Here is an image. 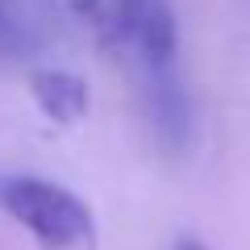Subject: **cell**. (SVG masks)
Segmentation results:
<instances>
[{
    "label": "cell",
    "mask_w": 250,
    "mask_h": 250,
    "mask_svg": "<svg viewBox=\"0 0 250 250\" xmlns=\"http://www.w3.org/2000/svg\"><path fill=\"white\" fill-rule=\"evenodd\" d=\"M80 25L134 80L163 146H184L192 96L179 71V21L171 0H67Z\"/></svg>",
    "instance_id": "obj_1"
},
{
    "label": "cell",
    "mask_w": 250,
    "mask_h": 250,
    "mask_svg": "<svg viewBox=\"0 0 250 250\" xmlns=\"http://www.w3.org/2000/svg\"><path fill=\"white\" fill-rule=\"evenodd\" d=\"M0 213L29 229L46 250H96V217L88 200L42 171L0 167Z\"/></svg>",
    "instance_id": "obj_2"
},
{
    "label": "cell",
    "mask_w": 250,
    "mask_h": 250,
    "mask_svg": "<svg viewBox=\"0 0 250 250\" xmlns=\"http://www.w3.org/2000/svg\"><path fill=\"white\" fill-rule=\"evenodd\" d=\"M29 88H34L38 104L50 117H59V121H71V117H80L83 108H88V88H83L71 71H62V67L38 71L34 80H29Z\"/></svg>",
    "instance_id": "obj_3"
},
{
    "label": "cell",
    "mask_w": 250,
    "mask_h": 250,
    "mask_svg": "<svg viewBox=\"0 0 250 250\" xmlns=\"http://www.w3.org/2000/svg\"><path fill=\"white\" fill-rule=\"evenodd\" d=\"M29 42H34V29H29L21 0H0V59L4 54H21Z\"/></svg>",
    "instance_id": "obj_4"
},
{
    "label": "cell",
    "mask_w": 250,
    "mask_h": 250,
    "mask_svg": "<svg viewBox=\"0 0 250 250\" xmlns=\"http://www.w3.org/2000/svg\"><path fill=\"white\" fill-rule=\"evenodd\" d=\"M171 250H208V246H205L200 238H179V242H175Z\"/></svg>",
    "instance_id": "obj_5"
}]
</instances>
